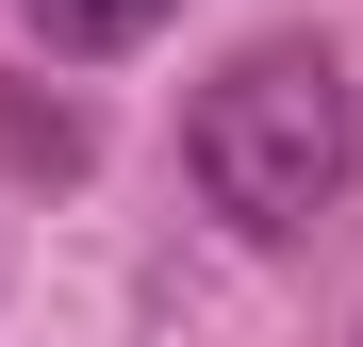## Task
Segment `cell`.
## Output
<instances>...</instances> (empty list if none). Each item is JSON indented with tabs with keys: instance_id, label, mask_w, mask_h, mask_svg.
Segmentation results:
<instances>
[{
	"instance_id": "2",
	"label": "cell",
	"mask_w": 363,
	"mask_h": 347,
	"mask_svg": "<svg viewBox=\"0 0 363 347\" xmlns=\"http://www.w3.org/2000/svg\"><path fill=\"white\" fill-rule=\"evenodd\" d=\"M17 17H33L50 50H67V67H116V50H149V33L182 17V0H17Z\"/></svg>"
},
{
	"instance_id": "1",
	"label": "cell",
	"mask_w": 363,
	"mask_h": 347,
	"mask_svg": "<svg viewBox=\"0 0 363 347\" xmlns=\"http://www.w3.org/2000/svg\"><path fill=\"white\" fill-rule=\"evenodd\" d=\"M182 182L248 231V248H297L363 182V83H347V50L330 33H248L182 99Z\"/></svg>"
}]
</instances>
